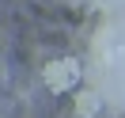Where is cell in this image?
<instances>
[{"label": "cell", "mask_w": 125, "mask_h": 118, "mask_svg": "<svg viewBox=\"0 0 125 118\" xmlns=\"http://www.w3.org/2000/svg\"><path fill=\"white\" fill-rule=\"evenodd\" d=\"M72 110H76V118H95L102 110V95L95 88H80L76 99H72Z\"/></svg>", "instance_id": "obj_2"}, {"label": "cell", "mask_w": 125, "mask_h": 118, "mask_svg": "<svg viewBox=\"0 0 125 118\" xmlns=\"http://www.w3.org/2000/svg\"><path fill=\"white\" fill-rule=\"evenodd\" d=\"M80 76H83V69H80L76 57H57V61H49L46 69H42V84H46L53 95L76 92V88H80Z\"/></svg>", "instance_id": "obj_1"}]
</instances>
